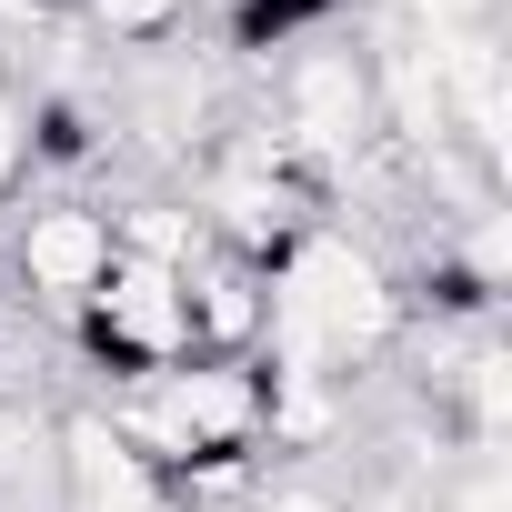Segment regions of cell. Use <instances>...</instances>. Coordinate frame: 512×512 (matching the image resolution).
Returning <instances> with one entry per match:
<instances>
[{
	"label": "cell",
	"instance_id": "6da1fadb",
	"mask_svg": "<svg viewBox=\"0 0 512 512\" xmlns=\"http://www.w3.org/2000/svg\"><path fill=\"white\" fill-rule=\"evenodd\" d=\"M121 262V241H111V211L101 201H31L11 221V272L41 312H81Z\"/></svg>",
	"mask_w": 512,
	"mask_h": 512
},
{
	"label": "cell",
	"instance_id": "7a4b0ae2",
	"mask_svg": "<svg viewBox=\"0 0 512 512\" xmlns=\"http://www.w3.org/2000/svg\"><path fill=\"white\" fill-rule=\"evenodd\" d=\"M71 11H81V31L111 41V51H161V41H181L191 0H71Z\"/></svg>",
	"mask_w": 512,
	"mask_h": 512
},
{
	"label": "cell",
	"instance_id": "3957f363",
	"mask_svg": "<svg viewBox=\"0 0 512 512\" xmlns=\"http://www.w3.org/2000/svg\"><path fill=\"white\" fill-rule=\"evenodd\" d=\"M432 512H512V472H502V452H472V462L432 492Z\"/></svg>",
	"mask_w": 512,
	"mask_h": 512
},
{
	"label": "cell",
	"instance_id": "277c9868",
	"mask_svg": "<svg viewBox=\"0 0 512 512\" xmlns=\"http://www.w3.org/2000/svg\"><path fill=\"white\" fill-rule=\"evenodd\" d=\"M21 171H31V101L0 91V201L21 191Z\"/></svg>",
	"mask_w": 512,
	"mask_h": 512
},
{
	"label": "cell",
	"instance_id": "5b68a950",
	"mask_svg": "<svg viewBox=\"0 0 512 512\" xmlns=\"http://www.w3.org/2000/svg\"><path fill=\"white\" fill-rule=\"evenodd\" d=\"M402 31H492L502 21V0H402Z\"/></svg>",
	"mask_w": 512,
	"mask_h": 512
},
{
	"label": "cell",
	"instance_id": "8992f818",
	"mask_svg": "<svg viewBox=\"0 0 512 512\" xmlns=\"http://www.w3.org/2000/svg\"><path fill=\"white\" fill-rule=\"evenodd\" d=\"M251 512H352L332 482H272V492H251Z\"/></svg>",
	"mask_w": 512,
	"mask_h": 512
},
{
	"label": "cell",
	"instance_id": "52a82bcc",
	"mask_svg": "<svg viewBox=\"0 0 512 512\" xmlns=\"http://www.w3.org/2000/svg\"><path fill=\"white\" fill-rule=\"evenodd\" d=\"M0 11H11V21H41V11H61V0H0Z\"/></svg>",
	"mask_w": 512,
	"mask_h": 512
}]
</instances>
